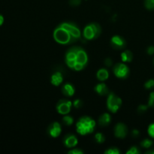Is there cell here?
<instances>
[{
    "instance_id": "cell-5",
    "label": "cell",
    "mask_w": 154,
    "mask_h": 154,
    "mask_svg": "<svg viewBox=\"0 0 154 154\" xmlns=\"http://www.w3.org/2000/svg\"><path fill=\"white\" fill-rule=\"evenodd\" d=\"M122 105V99L114 93L108 94L107 99V108L111 112L117 113Z\"/></svg>"
},
{
    "instance_id": "cell-9",
    "label": "cell",
    "mask_w": 154,
    "mask_h": 154,
    "mask_svg": "<svg viewBox=\"0 0 154 154\" xmlns=\"http://www.w3.org/2000/svg\"><path fill=\"white\" fill-rule=\"evenodd\" d=\"M127 126L124 123H119L114 127V135L118 138H125L127 135Z\"/></svg>"
},
{
    "instance_id": "cell-2",
    "label": "cell",
    "mask_w": 154,
    "mask_h": 154,
    "mask_svg": "<svg viewBox=\"0 0 154 154\" xmlns=\"http://www.w3.org/2000/svg\"><path fill=\"white\" fill-rule=\"evenodd\" d=\"M96 122L90 117H82L76 123V130L81 135L91 134L94 132Z\"/></svg>"
},
{
    "instance_id": "cell-37",
    "label": "cell",
    "mask_w": 154,
    "mask_h": 154,
    "mask_svg": "<svg viewBox=\"0 0 154 154\" xmlns=\"http://www.w3.org/2000/svg\"><path fill=\"white\" fill-rule=\"evenodd\" d=\"M153 61H154V60H153Z\"/></svg>"
},
{
    "instance_id": "cell-18",
    "label": "cell",
    "mask_w": 154,
    "mask_h": 154,
    "mask_svg": "<svg viewBox=\"0 0 154 154\" xmlns=\"http://www.w3.org/2000/svg\"><path fill=\"white\" fill-rule=\"evenodd\" d=\"M132 58H133V55L130 51L126 50L121 54V60L124 63H130L132 60Z\"/></svg>"
},
{
    "instance_id": "cell-6",
    "label": "cell",
    "mask_w": 154,
    "mask_h": 154,
    "mask_svg": "<svg viewBox=\"0 0 154 154\" xmlns=\"http://www.w3.org/2000/svg\"><path fill=\"white\" fill-rule=\"evenodd\" d=\"M113 72L117 78L120 79H125L129 75V69L126 64L117 63L113 68Z\"/></svg>"
},
{
    "instance_id": "cell-13",
    "label": "cell",
    "mask_w": 154,
    "mask_h": 154,
    "mask_svg": "<svg viewBox=\"0 0 154 154\" xmlns=\"http://www.w3.org/2000/svg\"><path fill=\"white\" fill-rule=\"evenodd\" d=\"M63 75L61 72H56L51 75V82L54 86L58 87L63 83Z\"/></svg>"
},
{
    "instance_id": "cell-26",
    "label": "cell",
    "mask_w": 154,
    "mask_h": 154,
    "mask_svg": "<svg viewBox=\"0 0 154 154\" xmlns=\"http://www.w3.org/2000/svg\"><path fill=\"white\" fill-rule=\"evenodd\" d=\"M147 132H148V135H150L151 138H154V123H151V124L148 126Z\"/></svg>"
},
{
    "instance_id": "cell-30",
    "label": "cell",
    "mask_w": 154,
    "mask_h": 154,
    "mask_svg": "<svg viewBox=\"0 0 154 154\" xmlns=\"http://www.w3.org/2000/svg\"><path fill=\"white\" fill-rule=\"evenodd\" d=\"M69 154H82L84 153V151L81 150V149H78V148H75L73 150H71L69 151Z\"/></svg>"
},
{
    "instance_id": "cell-33",
    "label": "cell",
    "mask_w": 154,
    "mask_h": 154,
    "mask_svg": "<svg viewBox=\"0 0 154 154\" xmlns=\"http://www.w3.org/2000/svg\"><path fill=\"white\" fill-rule=\"evenodd\" d=\"M147 52L149 55H152L154 54V46H150L148 47L147 50Z\"/></svg>"
},
{
    "instance_id": "cell-31",
    "label": "cell",
    "mask_w": 154,
    "mask_h": 154,
    "mask_svg": "<svg viewBox=\"0 0 154 154\" xmlns=\"http://www.w3.org/2000/svg\"><path fill=\"white\" fill-rule=\"evenodd\" d=\"M81 0H70V5L72 6H78L81 4Z\"/></svg>"
},
{
    "instance_id": "cell-3",
    "label": "cell",
    "mask_w": 154,
    "mask_h": 154,
    "mask_svg": "<svg viewBox=\"0 0 154 154\" xmlns=\"http://www.w3.org/2000/svg\"><path fill=\"white\" fill-rule=\"evenodd\" d=\"M54 38L60 45H70L77 42L65 28L59 26L54 31Z\"/></svg>"
},
{
    "instance_id": "cell-16",
    "label": "cell",
    "mask_w": 154,
    "mask_h": 154,
    "mask_svg": "<svg viewBox=\"0 0 154 154\" xmlns=\"http://www.w3.org/2000/svg\"><path fill=\"white\" fill-rule=\"evenodd\" d=\"M111 121V117L108 113H104L99 117V124L101 126H107Z\"/></svg>"
},
{
    "instance_id": "cell-23",
    "label": "cell",
    "mask_w": 154,
    "mask_h": 154,
    "mask_svg": "<svg viewBox=\"0 0 154 154\" xmlns=\"http://www.w3.org/2000/svg\"><path fill=\"white\" fill-rule=\"evenodd\" d=\"M105 154H120V151L118 148H117V147H111V148H109L108 150H105Z\"/></svg>"
},
{
    "instance_id": "cell-24",
    "label": "cell",
    "mask_w": 154,
    "mask_h": 154,
    "mask_svg": "<svg viewBox=\"0 0 154 154\" xmlns=\"http://www.w3.org/2000/svg\"><path fill=\"white\" fill-rule=\"evenodd\" d=\"M144 87L147 90H150L154 87V80L153 79H150L147 81H146L145 84H144Z\"/></svg>"
},
{
    "instance_id": "cell-1",
    "label": "cell",
    "mask_w": 154,
    "mask_h": 154,
    "mask_svg": "<svg viewBox=\"0 0 154 154\" xmlns=\"http://www.w3.org/2000/svg\"><path fill=\"white\" fill-rule=\"evenodd\" d=\"M66 63L68 67L75 71H81L88 63V55L80 47L71 48L66 54Z\"/></svg>"
},
{
    "instance_id": "cell-17",
    "label": "cell",
    "mask_w": 154,
    "mask_h": 154,
    "mask_svg": "<svg viewBox=\"0 0 154 154\" xmlns=\"http://www.w3.org/2000/svg\"><path fill=\"white\" fill-rule=\"evenodd\" d=\"M96 78L99 81L103 82L109 78V72L107 69H100L99 70H98L97 73H96Z\"/></svg>"
},
{
    "instance_id": "cell-10",
    "label": "cell",
    "mask_w": 154,
    "mask_h": 154,
    "mask_svg": "<svg viewBox=\"0 0 154 154\" xmlns=\"http://www.w3.org/2000/svg\"><path fill=\"white\" fill-rule=\"evenodd\" d=\"M111 46L116 50L123 49L126 46V41L120 35H114L111 39Z\"/></svg>"
},
{
    "instance_id": "cell-34",
    "label": "cell",
    "mask_w": 154,
    "mask_h": 154,
    "mask_svg": "<svg viewBox=\"0 0 154 154\" xmlns=\"http://www.w3.org/2000/svg\"><path fill=\"white\" fill-rule=\"evenodd\" d=\"M138 135H139V131L138 130H137V129H134V130L132 131V135H133L134 137H137Z\"/></svg>"
},
{
    "instance_id": "cell-36",
    "label": "cell",
    "mask_w": 154,
    "mask_h": 154,
    "mask_svg": "<svg viewBox=\"0 0 154 154\" xmlns=\"http://www.w3.org/2000/svg\"><path fill=\"white\" fill-rule=\"evenodd\" d=\"M146 153H150V154H154V150H150V151L146 152Z\"/></svg>"
},
{
    "instance_id": "cell-14",
    "label": "cell",
    "mask_w": 154,
    "mask_h": 154,
    "mask_svg": "<svg viewBox=\"0 0 154 154\" xmlns=\"http://www.w3.org/2000/svg\"><path fill=\"white\" fill-rule=\"evenodd\" d=\"M62 92L63 94L68 97H72L74 96L75 93V89L72 84H69V83H66L62 88Z\"/></svg>"
},
{
    "instance_id": "cell-28",
    "label": "cell",
    "mask_w": 154,
    "mask_h": 154,
    "mask_svg": "<svg viewBox=\"0 0 154 154\" xmlns=\"http://www.w3.org/2000/svg\"><path fill=\"white\" fill-rule=\"evenodd\" d=\"M73 105L75 108H80L82 107L83 102L81 99H76V100H75V102H73Z\"/></svg>"
},
{
    "instance_id": "cell-12",
    "label": "cell",
    "mask_w": 154,
    "mask_h": 154,
    "mask_svg": "<svg viewBox=\"0 0 154 154\" xmlns=\"http://www.w3.org/2000/svg\"><path fill=\"white\" fill-rule=\"evenodd\" d=\"M64 145L68 148H73L78 144V139L75 135H67L64 138Z\"/></svg>"
},
{
    "instance_id": "cell-35",
    "label": "cell",
    "mask_w": 154,
    "mask_h": 154,
    "mask_svg": "<svg viewBox=\"0 0 154 154\" xmlns=\"http://www.w3.org/2000/svg\"><path fill=\"white\" fill-rule=\"evenodd\" d=\"M4 23V17L2 14H0V26H2Z\"/></svg>"
},
{
    "instance_id": "cell-7",
    "label": "cell",
    "mask_w": 154,
    "mask_h": 154,
    "mask_svg": "<svg viewBox=\"0 0 154 154\" xmlns=\"http://www.w3.org/2000/svg\"><path fill=\"white\" fill-rule=\"evenodd\" d=\"M72 105V103L71 101L67 100V99H61L57 102L56 108H57V111L59 114L66 115L71 111Z\"/></svg>"
},
{
    "instance_id": "cell-29",
    "label": "cell",
    "mask_w": 154,
    "mask_h": 154,
    "mask_svg": "<svg viewBox=\"0 0 154 154\" xmlns=\"http://www.w3.org/2000/svg\"><path fill=\"white\" fill-rule=\"evenodd\" d=\"M148 108V105H141L138 106V111L140 113H144Z\"/></svg>"
},
{
    "instance_id": "cell-22",
    "label": "cell",
    "mask_w": 154,
    "mask_h": 154,
    "mask_svg": "<svg viewBox=\"0 0 154 154\" xmlns=\"http://www.w3.org/2000/svg\"><path fill=\"white\" fill-rule=\"evenodd\" d=\"M144 5L148 10H154V0H144Z\"/></svg>"
},
{
    "instance_id": "cell-11",
    "label": "cell",
    "mask_w": 154,
    "mask_h": 154,
    "mask_svg": "<svg viewBox=\"0 0 154 154\" xmlns=\"http://www.w3.org/2000/svg\"><path fill=\"white\" fill-rule=\"evenodd\" d=\"M48 132L52 138H57L62 132L61 125L58 122H54L49 126Z\"/></svg>"
},
{
    "instance_id": "cell-15",
    "label": "cell",
    "mask_w": 154,
    "mask_h": 154,
    "mask_svg": "<svg viewBox=\"0 0 154 154\" xmlns=\"http://www.w3.org/2000/svg\"><path fill=\"white\" fill-rule=\"evenodd\" d=\"M95 91L100 96H106L108 94V88L105 83L98 84L95 87Z\"/></svg>"
},
{
    "instance_id": "cell-19",
    "label": "cell",
    "mask_w": 154,
    "mask_h": 154,
    "mask_svg": "<svg viewBox=\"0 0 154 154\" xmlns=\"http://www.w3.org/2000/svg\"><path fill=\"white\" fill-rule=\"evenodd\" d=\"M63 122L64 124L66 125V126H72L74 123V119L73 117H71V116L66 115L65 117H63Z\"/></svg>"
},
{
    "instance_id": "cell-25",
    "label": "cell",
    "mask_w": 154,
    "mask_h": 154,
    "mask_svg": "<svg viewBox=\"0 0 154 154\" xmlns=\"http://www.w3.org/2000/svg\"><path fill=\"white\" fill-rule=\"evenodd\" d=\"M127 154H138L140 153V150L137 147H132L129 148V150L126 151Z\"/></svg>"
},
{
    "instance_id": "cell-21",
    "label": "cell",
    "mask_w": 154,
    "mask_h": 154,
    "mask_svg": "<svg viewBox=\"0 0 154 154\" xmlns=\"http://www.w3.org/2000/svg\"><path fill=\"white\" fill-rule=\"evenodd\" d=\"M152 145H153V141L147 139V138L143 140L141 142V146L142 147H144V148H150Z\"/></svg>"
},
{
    "instance_id": "cell-20",
    "label": "cell",
    "mask_w": 154,
    "mask_h": 154,
    "mask_svg": "<svg viewBox=\"0 0 154 154\" xmlns=\"http://www.w3.org/2000/svg\"><path fill=\"white\" fill-rule=\"evenodd\" d=\"M95 139L97 141V143H99V144H102V143L105 142V135L102 133H101V132H98V133H96V135H95Z\"/></svg>"
},
{
    "instance_id": "cell-4",
    "label": "cell",
    "mask_w": 154,
    "mask_h": 154,
    "mask_svg": "<svg viewBox=\"0 0 154 154\" xmlns=\"http://www.w3.org/2000/svg\"><path fill=\"white\" fill-rule=\"evenodd\" d=\"M102 32V28L96 23H92L86 26L83 35L86 40H93L99 37Z\"/></svg>"
},
{
    "instance_id": "cell-32",
    "label": "cell",
    "mask_w": 154,
    "mask_h": 154,
    "mask_svg": "<svg viewBox=\"0 0 154 154\" xmlns=\"http://www.w3.org/2000/svg\"><path fill=\"white\" fill-rule=\"evenodd\" d=\"M113 62H112V60H111V58H106L105 60V66H108V67H110V66L112 65Z\"/></svg>"
},
{
    "instance_id": "cell-8",
    "label": "cell",
    "mask_w": 154,
    "mask_h": 154,
    "mask_svg": "<svg viewBox=\"0 0 154 154\" xmlns=\"http://www.w3.org/2000/svg\"><path fill=\"white\" fill-rule=\"evenodd\" d=\"M60 26H61L62 27H63V28L66 29L76 41H78V39L81 38V31H80L79 28H78L76 25H75L74 23H72L64 22L60 24Z\"/></svg>"
},
{
    "instance_id": "cell-27",
    "label": "cell",
    "mask_w": 154,
    "mask_h": 154,
    "mask_svg": "<svg viewBox=\"0 0 154 154\" xmlns=\"http://www.w3.org/2000/svg\"><path fill=\"white\" fill-rule=\"evenodd\" d=\"M148 106L154 108V92H152L150 94V97H149L148 101Z\"/></svg>"
}]
</instances>
